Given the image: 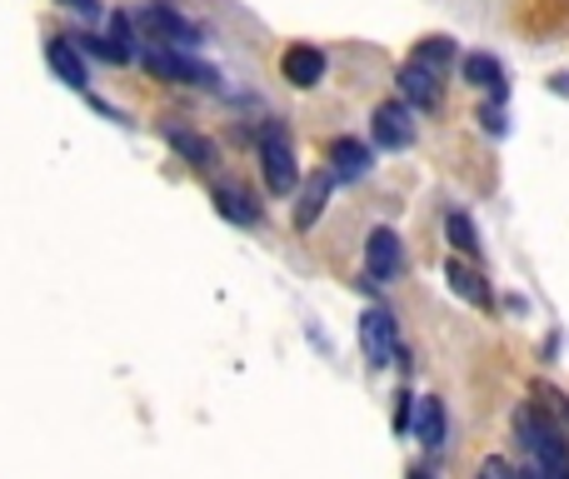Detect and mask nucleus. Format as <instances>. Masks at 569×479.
Masks as SVG:
<instances>
[{
	"label": "nucleus",
	"mask_w": 569,
	"mask_h": 479,
	"mask_svg": "<svg viewBox=\"0 0 569 479\" xmlns=\"http://www.w3.org/2000/svg\"><path fill=\"white\" fill-rule=\"evenodd\" d=\"M520 430H525V450H530L535 479H569V445H565V435L555 430L545 415H535V410L520 415Z\"/></svg>",
	"instance_id": "1"
},
{
	"label": "nucleus",
	"mask_w": 569,
	"mask_h": 479,
	"mask_svg": "<svg viewBox=\"0 0 569 479\" xmlns=\"http://www.w3.org/2000/svg\"><path fill=\"white\" fill-rule=\"evenodd\" d=\"M260 170H266L270 196H290L300 186V166H295V146L284 126H270L266 140H260Z\"/></svg>",
	"instance_id": "2"
},
{
	"label": "nucleus",
	"mask_w": 569,
	"mask_h": 479,
	"mask_svg": "<svg viewBox=\"0 0 569 479\" xmlns=\"http://www.w3.org/2000/svg\"><path fill=\"white\" fill-rule=\"evenodd\" d=\"M146 70L156 80H170V86H206V90H216V80H220L210 66H200L196 56H186V50H176V46L146 50Z\"/></svg>",
	"instance_id": "3"
},
{
	"label": "nucleus",
	"mask_w": 569,
	"mask_h": 479,
	"mask_svg": "<svg viewBox=\"0 0 569 479\" xmlns=\"http://www.w3.org/2000/svg\"><path fill=\"white\" fill-rule=\"evenodd\" d=\"M140 20H146V30H150V36H156V40H166V46H176V50L200 46V26H196V20H186V16H180L176 6H166V0H150V6H146V16H140Z\"/></svg>",
	"instance_id": "4"
},
{
	"label": "nucleus",
	"mask_w": 569,
	"mask_h": 479,
	"mask_svg": "<svg viewBox=\"0 0 569 479\" xmlns=\"http://www.w3.org/2000/svg\"><path fill=\"white\" fill-rule=\"evenodd\" d=\"M370 130H375V146L405 150V146L415 140V110L405 106V100H385V106H375Z\"/></svg>",
	"instance_id": "5"
},
{
	"label": "nucleus",
	"mask_w": 569,
	"mask_h": 479,
	"mask_svg": "<svg viewBox=\"0 0 569 479\" xmlns=\"http://www.w3.org/2000/svg\"><path fill=\"white\" fill-rule=\"evenodd\" d=\"M365 270H370L375 285H390L395 275L405 270V250H400V236L395 230H370V240H365Z\"/></svg>",
	"instance_id": "6"
},
{
	"label": "nucleus",
	"mask_w": 569,
	"mask_h": 479,
	"mask_svg": "<svg viewBox=\"0 0 569 479\" xmlns=\"http://www.w3.org/2000/svg\"><path fill=\"white\" fill-rule=\"evenodd\" d=\"M360 345L370 355V365H390L400 350V335H395V315L390 310H365L360 315Z\"/></svg>",
	"instance_id": "7"
},
{
	"label": "nucleus",
	"mask_w": 569,
	"mask_h": 479,
	"mask_svg": "<svg viewBox=\"0 0 569 479\" xmlns=\"http://www.w3.org/2000/svg\"><path fill=\"white\" fill-rule=\"evenodd\" d=\"M395 80H400V96H405V106L410 110H435L440 106V70L420 66V60H405Z\"/></svg>",
	"instance_id": "8"
},
{
	"label": "nucleus",
	"mask_w": 569,
	"mask_h": 479,
	"mask_svg": "<svg viewBox=\"0 0 569 479\" xmlns=\"http://www.w3.org/2000/svg\"><path fill=\"white\" fill-rule=\"evenodd\" d=\"M160 136L170 140V150H180V160H186L190 170H216V166H220V150L210 146L206 136H196V130H186V126H160Z\"/></svg>",
	"instance_id": "9"
},
{
	"label": "nucleus",
	"mask_w": 569,
	"mask_h": 479,
	"mask_svg": "<svg viewBox=\"0 0 569 479\" xmlns=\"http://www.w3.org/2000/svg\"><path fill=\"white\" fill-rule=\"evenodd\" d=\"M280 76L290 80L295 90H310V86H320L325 80V56L315 46H290L280 56Z\"/></svg>",
	"instance_id": "10"
},
{
	"label": "nucleus",
	"mask_w": 569,
	"mask_h": 479,
	"mask_svg": "<svg viewBox=\"0 0 569 479\" xmlns=\"http://www.w3.org/2000/svg\"><path fill=\"white\" fill-rule=\"evenodd\" d=\"M330 190H335V176H330V170H320V176L305 180L300 206H295V230H310L315 220L325 216V206H330Z\"/></svg>",
	"instance_id": "11"
},
{
	"label": "nucleus",
	"mask_w": 569,
	"mask_h": 479,
	"mask_svg": "<svg viewBox=\"0 0 569 479\" xmlns=\"http://www.w3.org/2000/svg\"><path fill=\"white\" fill-rule=\"evenodd\" d=\"M365 170H370V146H360V140L340 136L330 146V176L335 180H360Z\"/></svg>",
	"instance_id": "12"
},
{
	"label": "nucleus",
	"mask_w": 569,
	"mask_h": 479,
	"mask_svg": "<svg viewBox=\"0 0 569 479\" xmlns=\"http://www.w3.org/2000/svg\"><path fill=\"white\" fill-rule=\"evenodd\" d=\"M46 60H50V70H56V76L60 80H66V86H86V60H80V50L76 46H70V40H50V46H46Z\"/></svg>",
	"instance_id": "13"
},
{
	"label": "nucleus",
	"mask_w": 569,
	"mask_h": 479,
	"mask_svg": "<svg viewBox=\"0 0 569 479\" xmlns=\"http://www.w3.org/2000/svg\"><path fill=\"white\" fill-rule=\"evenodd\" d=\"M415 440L420 445H445V405L435 400V395H425L420 405H415Z\"/></svg>",
	"instance_id": "14"
},
{
	"label": "nucleus",
	"mask_w": 569,
	"mask_h": 479,
	"mask_svg": "<svg viewBox=\"0 0 569 479\" xmlns=\"http://www.w3.org/2000/svg\"><path fill=\"white\" fill-rule=\"evenodd\" d=\"M465 80L480 90H495V96H505V70L495 56H485V50H475V56H465Z\"/></svg>",
	"instance_id": "15"
},
{
	"label": "nucleus",
	"mask_w": 569,
	"mask_h": 479,
	"mask_svg": "<svg viewBox=\"0 0 569 479\" xmlns=\"http://www.w3.org/2000/svg\"><path fill=\"white\" fill-rule=\"evenodd\" d=\"M445 280H450V290L460 295V300H470V305H490V290H485V280L470 270V265H455V260H450Z\"/></svg>",
	"instance_id": "16"
},
{
	"label": "nucleus",
	"mask_w": 569,
	"mask_h": 479,
	"mask_svg": "<svg viewBox=\"0 0 569 479\" xmlns=\"http://www.w3.org/2000/svg\"><path fill=\"white\" fill-rule=\"evenodd\" d=\"M216 206H220V216L236 220V226H256V220H260V210L250 206V200L240 196V190H230V186H220V190H216Z\"/></svg>",
	"instance_id": "17"
},
{
	"label": "nucleus",
	"mask_w": 569,
	"mask_h": 479,
	"mask_svg": "<svg viewBox=\"0 0 569 479\" xmlns=\"http://www.w3.org/2000/svg\"><path fill=\"white\" fill-rule=\"evenodd\" d=\"M410 60H420V66H430V70H445L455 60V40H445V36H425L420 46H415V56Z\"/></svg>",
	"instance_id": "18"
},
{
	"label": "nucleus",
	"mask_w": 569,
	"mask_h": 479,
	"mask_svg": "<svg viewBox=\"0 0 569 479\" xmlns=\"http://www.w3.org/2000/svg\"><path fill=\"white\" fill-rule=\"evenodd\" d=\"M445 236H450V245L460 255H475L480 250V240H475V226H470V216H460V210H455L450 220H445Z\"/></svg>",
	"instance_id": "19"
},
{
	"label": "nucleus",
	"mask_w": 569,
	"mask_h": 479,
	"mask_svg": "<svg viewBox=\"0 0 569 479\" xmlns=\"http://www.w3.org/2000/svg\"><path fill=\"white\" fill-rule=\"evenodd\" d=\"M475 479H515V470H510V460H500V455H490V460L475 470Z\"/></svg>",
	"instance_id": "20"
},
{
	"label": "nucleus",
	"mask_w": 569,
	"mask_h": 479,
	"mask_svg": "<svg viewBox=\"0 0 569 479\" xmlns=\"http://www.w3.org/2000/svg\"><path fill=\"white\" fill-rule=\"evenodd\" d=\"M110 40H116V46L130 56V16H120V10L110 16Z\"/></svg>",
	"instance_id": "21"
},
{
	"label": "nucleus",
	"mask_w": 569,
	"mask_h": 479,
	"mask_svg": "<svg viewBox=\"0 0 569 479\" xmlns=\"http://www.w3.org/2000/svg\"><path fill=\"white\" fill-rule=\"evenodd\" d=\"M485 130H495V136L505 130V116H500V110H485Z\"/></svg>",
	"instance_id": "22"
},
{
	"label": "nucleus",
	"mask_w": 569,
	"mask_h": 479,
	"mask_svg": "<svg viewBox=\"0 0 569 479\" xmlns=\"http://www.w3.org/2000/svg\"><path fill=\"white\" fill-rule=\"evenodd\" d=\"M60 6H76V10H96V0H60Z\"/></svg>",
	"instance_id": "23"
},
{
	"label": "nucleus",
	"mask_w": 569,
	"mask_h": 479,
	"mask_svg": "<svg viewBox=\"0 0 569 479\" xmlns=\"http://www.w3.org/2000/svg\"><path fill=\"white\" fill-rule=\"evenodd\" d=\"M410 479H430V475H425V470H410Z\"/></svg>",
	"instance_id": "24"
},
{
	"label": "nucleus",
	"mask_w": 569,
	"mask_h": 479,
	"mask_svg": "<svg viewBox=\"0 0 569 479\" xmlns=\"http://www.w3.org/2000/svg\"><path fill=\"white\" fill-rule=\"evenodd\" d=\"M520 479H535V470H525V475H520Z\"/></svg>",
	"instance_id": "25"
}]
</instances>
